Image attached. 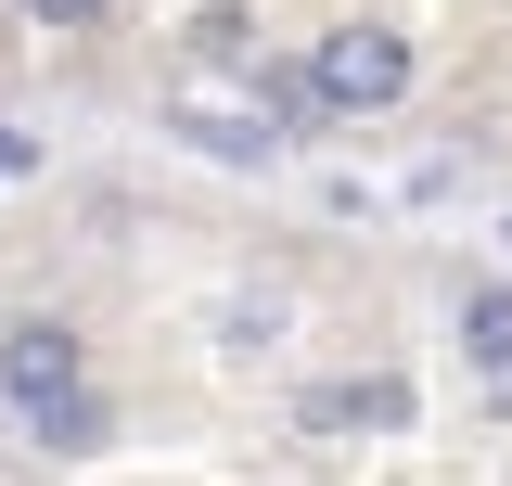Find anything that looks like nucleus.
Here are the masks:
<instances>
[{
    "instance_id": "f257e3e1",
    "label": "nucleus",
    "mask_w": 512,
    "mask_h": 486,
    "mask_svg": "<svg viewBox=\"0 0 512 486\" xmlns=\"http://www.w3.org/2000/svg\"><path fill=\"white\" fill-rule=\"evenodd\" d=\"M0 410L39 435V448H90L103 410H90V346H77V320H0Z\"/></svg>"
},
{
    "instance_id": "f03ea898",
    "label": "nucleus",
    "mask_w": 512,
    "mask_h": 486,
    "mask_svg": "<svg viewBox=\"0 0 512 486\" xmlns=\"http://www.w3.org/2000/svg\"><path fill=\"white\" fill-rule=\"evenodd\" d=\"M410 39L397 26H333V39H308V103L320 116H384V103H410Z\"/></svg>"
},
{
    "instance_id": "7ed1b4c3",
    "label": "nucleus",
    "mask_w": 512,
    "mask_h": 486,
    "mask_svg": "<svg viewBox=\"0 0 512 486\" xmlns=\"http://www.w3.org/2000/svg\"><path fill=\"white\" fill-rule=\"evenodd\" d=\"M308 423H359V435H397V423H410V384H397V371H372V384H320V397H308Z\"/></svg>"
},
{
    "instance_id": "20e7f679",
    "label": "nucleus",
    "mask_w": 512,
    "mask_h": 486,
    "mask_svg": "<svg viewBox=\"0 0 512 486\" xmlns=\"http://www.w3.org/2000/svg\"><path fill=\"white\" fill-rule=\"evenodd\" d=\"M461 359L512 384V282H461Z\"/></svg>"
},
{
    "instance_id": "39448f33",
    "label": "nucleus",
    "mask_w": 512,
    "mask_h": 486,
    "mask_svg": "<svg viewBox=\"0 0 512 486\" xmlns=\"http://www.w3.org/2000/svg\"><path fill=\"white\" fill-rule=\"evenodd\" d=\"M103 13H116V0H26V26H39V39H90Z\"/></svg>"
},
{
    "instance_id": "423d86ee",
    "label": "nucleus",
    "mask_w": 512,
    "mask_h": 486,
    "mask_svg": "<svg viewBox=\"0 0 512 486\" xmlns=\"http://www.w3.org/2000/svg\"><path fill=\"white\" fill-rule=\"evenodd\" d=\"M192 52H205V64H231V52H244V13H231V0H218V13H192Z\"/></svg>"
},
{
    "instance_id": "0eeeda50",
    "label": "nucleus",
    "mask_w": 512,
    "mask_h": 486,
    "mask_svg": "<svg viewBox=\"0 0 512 486\" xmlns=\"http://www.w3.org/2000/svg\"><path fill=\"white\" fill-rule=\"evenodd\" d=\"M26 167H39V154H26V141H13V128H0V180H26Z\"/></svg>"
}]
</instances>
